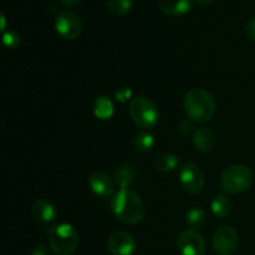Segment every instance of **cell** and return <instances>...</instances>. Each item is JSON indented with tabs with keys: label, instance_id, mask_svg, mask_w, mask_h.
<instances>
[{
	"label": "cell",
	"instance_id": "obj_2",
	"mask_svg": "<svg viewBox=\"0 0 255 255\" xmlns=\"http://www.w3.org/2000/svg\"><path fill=\"white\" fill-rule=\"evenodd\" d=\"M216 100L203 89H192L184 97V109L189 119L197 122H207L216 112Z\"/></svg>",
	"mask_w": 255,
	"mask_h": 255
},
{
	"label": "cell",
	"instance_id": "obj_19",
	"mask_svg": "<svg viewBox=\"0 0 255 255\" xmlns=\"http://www.w3.org/2000/svg\"><path fill=\"white\" fill-rule=\"evenodd\" d=\"M207 221V216H206V212L203 209L198 208V207H193V208L189 209L187 212V216H186V222L191 229H198L202 228L204 226Z\"/></svg>",
	"mask_w": 255,
	"mask_h": 255
},
{
	"label": "cell",
	"instance_id": "obj_20",
	"mask_svg": "<svg viewBox=\"0 0 255 255\" xmlns=\"http://www.w3.org/2000/svg\"><path fill=\"white\" fill-rule=\"evenodd\" d=\"M154 146V137L149 132L141 131L134 137V147L141 153H147Z\"/></svg>",
	"mask_w": 255,
	"mask_h": 255
},
{
	"label": "cell",
	"instance_id": "obj_17",
	"mask_svg": "<svg viewBox=\"0 0 255 255\" xmlns=\"http://www.w3.org/2000/svg\"><path fill=\"white\" fill-rule=\"evenodd\" d=\"M211 208L214 216L219 217V218H224V217L231 213L232 203L224 194H217L213 201H212Z\"/></svg>",
	"mask_w": 255,
	"mask_h": 255
},
{
	"label": "cell",
	"instance_id": "obj_13",
	"mask_svg": "<svg viewBox=\"0 0 255 255\" xmlns=\"http://www.w3.org/2000/svg\"><path fill=\"white\" fill-rule=\"evenodd\" d=\"M159 9L169 16L184 15L192 9V0H159Z\"/></svg>",
	"mask_w": 255,
	"mask_h": 255
},
{
	"label": "cell",
	"instance_id": "obj_11",
	"mask_svg": "<svg viewBox=\"0 0 255 255\" xmlns=\"http://www.w3.org/2000/svg\"><path fill=\"white\" fill-rule=\"evenodd\" d=\"M89 188L96 196L106 198L114 191V182L104 172H95L89 177Z\"/></svg>",
	"mask_w": 255,
	"mask_h": 255
},
{
	"label": "cell",
	"instance_id": "obj_14",
	"mask_svg": "<svg viewBox=\"0 0 255 255\" xmlns=\"http://www.w3.org/2000/svg\"><path fill=\"white\" fill-rule=\"evenodd\" d=\"M193 143L198 151L201 152H209L214 148V144H216V137H214L213 132L209 131V129L204 128H198L194 132L193 136Z\"/></svg>",
	"mask_w": 255,
	"mask_h": 255
},
{
	"label": "cell",
	"instance_id": "obj_26",
	"mask_svg": "<svg viewBox=\"0 0 255 255\" xmlns=\"http://www.w3.org/2000/svg\"><path fill=\"white\" fill-rule=\"evenodd\" d=\"M30 255H49V249L44 244H37L31 249Z\"/></svg>",
	"mask_w": 255,
	"mask_h": 255
},
{
	"label": "cell",
	"instance_id": "obj_5",
	"mask_svg": "<svg viewBox=\"0 0 255 255\" xmlns=\"http://www.w3.org/2000/svg\"><path fill=\"white\" fill-rule=\"evenodd\" d=\"M253 182L251 169L242 164L227 167L221 177V187L226 193L236 194L247 191Z\"/></svg>",
	"mask_w": 255,
	"mask_h": 255
},
{
	"label": "cell",
	"instance_id": "obj_25",
	"mask_svg": "<svg viewBox=\"0 0 255 255\" xmlns=\"http://www.w3.org/2000/svg\"><path fill=\"white\" fill-rule=\"evenodd\" d=\"M244 31H246V35L248 39H251L252 41H255V17L247 22Z\"/></svg>",
	"mask_w": 255,
	"mask_h": 255
},
{
	"label": "cell",
	"instance_id": "obj_15",
	"mask_svg": "<svg viewBox=\"0 0 255 255\" xmlns=\"http://www.w3.org/2000/svg\"><path fill=\"white\" fill-rule=\"evenodd\" d=\"M94 114L100 120H109L114 115V104L107 96H99L95 100Z\"/></svg>",
	"mask_w": 255,
	"mask_h": 255
},
{
	"label": "cell",
	"instance_id": "obj_18",
	"mask_svg": "<svg viewBox=\"0 0 255 255\" xmlns=\"http://www.w3.org/2000/svg\"><path fill=\"white\" fill-rule=\"evenodd\" d=\"M154 167L161 172H171L178 166V158L172 153H162L154 158Z\"/></svg>",
	"mask_w": 255,
	"mask_h": 255
},
{
	"label": "cell",
	"instance_id": "obj_21",
	"mask_svg": "<svg viewBox=\"0 0 255 255\" xmlns=\"http://www.w3.org/2000/svg\"><path fill=\"white\" fill-rule=\"evenodd\" d=\"M132 0H107V9L112 15L122 16L131 10Z\"/></svg>",
	"mask_w": 255,
	"mask_h": 255
},
{
	"label": "cell",
	"instance_id": "obj_10",
	"mask_svg": "<svg viewBox=\"0 0 255 255\" xmlns=\"http://www.w3.org/2000/svg\"><path fill=\"white\" fill-rule=\"evenodd\" d=\"M106 246L112 255H132L137 248L134 237L124 231L112 233L107 239Z\"/></svg>",
	"mask_w": 255,
	"mask_h": 255
},
{
	"label": "cell",
	"instance_id": "obj_8",
	"mask_svg": "<svg viewBox=\"0 0 255 255\" xmlns=\"http://www.w3.org/2000/svg\"><path fill=\"white\" fill-rule=\"evenodd\" d=\"M179 181L184 191L189 194H198L203 189L204 174L197 164L186 163L179 169Z\"/></svg>",
	"mask_w": 255,
	"mask_h": 255
},
{
	"label": "cell",
	"instance_id": "obj_4",
	"mask_svg": "<svg viewBox=\"0 0 255 255\" xmlns=\"http://www.w3.org/2000/svg\"><path fill=\"white\" fill-rule=\"evenodd\" d=\"M128 112L134 124L141 128H152L158 124L159 110L148 97L139 96L132 100L129 102Z\"/></svg>",
	"mask_w": 255,
	"mask_h": 255
},
{
	"label": "cell",
	"instance_id": "obj_6",
	"mask_svg": "<svg viewBox=\"0 0 255 255\" xmlns=\"http://www.w3.org/2000/svg\"><path fill=\"white\" fill-rule=\"evenodd\" d=\"M212 247L218 255H232L238 247V234L231 226H222L212 237Z\"/></svg>",
	"mask_w": 255,
	"mask_h": 255
},
{
	"label": "cell",
	"instance_id": "obj_9",
	"mask_svg": "<svg viewBox=\"0 0 255 255\" xmlns=\"http://www.w3.org/2000/svg\"><path fill=\"white\" fill-rule=\"evenodd\" d=\"M177 247L182 255H204L206 243L196 229H186L177 238Z\"/></svg>",
	"mask_w": 255,
	"mask_h": 255
},
{
	"label": "cell",
	"instance_id": "obj_24",
	"mask_svg": "<svg viewBox=\"0 0 255 255\" xmlns=\"http://www.w3.org/2000/svg\"><path fill=\"white\" fill-rule=\"evenodd\" d=\"M132 96V91L128 89V87H121V89L117 90L115 92V97H116L117 101L120 102H126L131 99Z\"/></svg>",
	"mask_w": 255,
	"mask_h": 255
},
{
	"label": "cell",
	"instance_id": "obj_3",
	"mask_svg": "<svg viewBox=\"0 0 255 255\" xmlns=\"http://www.w3.org/2000/svg\"><path fill=\"white\" fill-rule=\"evenodd\" d=\"M50 248L56 255H71L79 246V233L69 223H61L47 231Z\"/></svg>",
	"mask_w": 255,
	"mask_h": 255
},
{
	"label": "cell",
	"instance_id": "obj_7",
	"mask_svg": "<svg viewBox=\"0 0 255 255\" xmlns=\"http://www.w3.org/2000/svg\"><path fill=\"white\" fill-rule=\"evenodd\" d=\"M55 29L62 39L75 40L81 35V19L72 11H61L55 20Z\"/></svg>",
	"mask_w": 255,
	"mask_h": 255
},
{
	"label": "cell",
	"instance_id": "obj_16",
	"mask_svg": "<svg viewBox=\"0 0 255 255\" xmlns=\"http://www.w3.org/2000/svg\"><path fill=\"white\" fill-rule=\"evenodd\" d=\"M136 179V171L129 166H121L115 172V181L120 188H128Z\"/></svg>",
	"mask_w": 255,
	"mask_h": 255
},
{
	"label": "cell",
	"instance_id": "obj_22",
	"mask_svg": "<svg viewBox=\"0 0 255 255\" xmlns=\"http://www.w3.org/2000/svg\"><path fill=\"white\" fill-rule=\"evenodd\" d=\"M4 44L6 45L9 49H16L20 45V36L16 31L9 30L4 34Z\"/></svg>",
	"mask_w": 255,
	"mask_h": 255
},
{
	"label": "cell",
	"instance_id": "obj_28",
	"mask_svg": "<svg viewBox=\"0 0 255 255\" xmlns=\"http://www.w3.org/2000/svg\"><path fill=\"white\" fill-rule=\"evenodd\" d=\"M196 1L201 5H209L211 2H213V0H196Z\"/></svg>",
	"mask_w": 255,
	"mask_h": 255
},
{
	"label": "cell",
	"instance_id": "obj_12",
	"mask_svg": "<svg viewBox=\"0 0 255 255\" xmlns=\"http://www.w3.org/2000/svg\"><path fill=\"white\" fill-rule=\"evenodd\" d=\"M31 214L40 223H50L56 218V208L47 199H37L31 207Z\"/></svg>",
	"mask_w": 255,
	"mask_h": 255
},
{
	"label": "cell",
	"instance_id": "obj_1",
	"mask_svg": "<svg viewBox=\"0 0 255 255\" xmlns=\"http://www.w3.org/2000/svg\"><path fill=\"white\" fill-rule=\"evenodd\" d=\"M111 211L125 224H137L143 219L146 209L141 197L129 188H120L111 201Z\"/></svg>",
	"mask_w": 255,
	"mask_h": 255
},
{
	"label": "cell",
	"instance_id": "obj_27",
	"mask_svg": "<svg viewBox=\"0 0 255 255\" xmlns=\"http://www.w3.org/2000/svg\"><path fill=\"white\" fill-rule=\"evenodd\" d=\"M60 2H61L65 7H70V9H71V7L79 6L82 2V0H60Z\"/></svg>",
	"mask_w": 255,
	"mask_h": 255
},
{
	"label": "cell",
	"instance_id": "obj_23",
	"mask_svg": "<svg viewBox=\"0 0 255 255\" xmlns=\"http://www.w3.org/2000/svg\"><path fill=\"white\" fill-rule=\"evenodd\" d=\"M178 129L183 136H189V134L193 133L194 131L193 121H191V120H184V121H182L181 124H179Z\"/></svg>",
	"mask_w": 255,
	"mask_h": 255
}]
</instances>
